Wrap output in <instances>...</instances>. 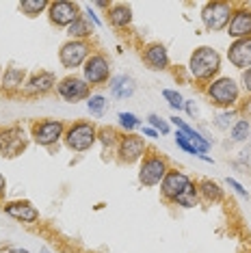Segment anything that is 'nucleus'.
Returning <instances> with one entry per match:
<instances>
[{
  "label": "nucleus",
  "mask_w": 251,
  "mask_h": 253,
  "mask_svg": "<svg viewBox=\"0 0 251 253\" xmlns=\"http://www.w3.org/2000/svg\"><path fill=\"white\" fill-rule=\"evenodd\" d=\"M188 70H191L195 80L212 83L214 76L221 70V54L214 48H210V45H199V48H195V52L191 54Z\"/></svg>",
  "instance_id": "nucleus-1"
},
{
  "label": "nucleus",
  "mask_w": 251,
  "mask_h": 253,
  "mask_svg": "<svg viewBox=\"0 0 251 253\" xmlns=\"http://www.w3.org/2000/svg\"><path fill=\"white\" fill-rule=\"evenodd\" d=\"M206 95L214 106L230 111V108L238 102V97H241V89H238V84L234 78L221 76V78H214L212 83H208Z\"/></svg>",
  "instance_id": "nucleus-2"
},
{
  "label": "nucleus",
  "mask_w": 251,
  "mask_h": 253,
  "mask_svg": "<svg viewBox=\"0 0 251 253\" xmlns=\"http://www.w3.org/2000/svg\"><path fill=\"white\" fill-rule=\"evenodd\" d=\"M63 139L72 152H89L98 141V128L91 122H76L65 130Z\"/></svg>",
  "instance_id": "nucleus-3"
},
{
  "label": "nucleus",
  "mask_w": 251,
  "mask_h": 253,
  "mask_svg": "<svg viewBox=\"0 0 251 253\" xmlns=\"http://www.w3.org/2000/svg\"><path fill=\"white\" fill-rule=\"evenodd\" d=\"M232 13H234V4L214 0V2H206L202 7V22L206 26V31L216 33V31L227 28V24L232 20Z\"/></svg>",
  "instance_id": "nucleus-4"
},
{
  "label": "nucleus",
  "mask_w": 251,
  "mask_h": 253,
  "mask_svg": "<svg viewBox=\"0 0 251 253\" xmlns=\"http://www.w3.org/2000/svg\"><path fill=\"white\" fill-rule=\"evenodd\" d=\"M193 186H195V182H193L186 173H182L178 169H169L167 175H165V180L161 182V193L167 201L175 204V201H178L184 193L191 191Z\"/></svg>",
  "instance_id": "nucleus-5"
},
{
  "label": "nucleus",
  "mask_w": 251,
  "mask_h": 253,
  "mask_svg": "<svg viewBox=\"0 0 251 253\" xmlns=\"http://www.w3.org/2000/svg\"><path fill=\"white\" fill-rule=\"evenodd\" d=\"M89 56H91V45L89 42H81V39H70L59 50V61L65 70H76V67L84 65V61Z\"/></svg>",
  "instance_id": "nucleus-6"
},
{
  "label": "nucleus",
  "mask_w": 251,
  "mask_h": 253,
  "mask_svg": "<svg viewBox=\"0 0 251 253\" xmlns=\"http://www.w3.org/2000/svg\"><path fill=\"white\" fill-rule=\"evenodd\" d=\"M167 171H169V165L163 156H156V154L145 156L143 163H141V169H139V182L147 188L158 186V184L165 180Z\"/></svg>",
  "instance_id": "nucleus-7"
},
{
  "label": "nucleus",
  "mask_w": 251,
  "mask_h": 253,
  "mask_svg": "<svg viewBox=\"0 0 251 253\" xmlns=\"http://www.w3.org/2000/svg\"><path fill=\"white\" fill-rule=\"evenodd\" d=\"M28 139L26 132L20 126H9V128L0 130V154L4 158H15L26 149Z\"/></svg>",
  "instance_id": "nucleus-8"
},
{
  "label": "nucleus",
  "mask_w": 251,
  "mask_h": 253,
  "mask_svg": "<svg viewBox=\"0 0 251 253\" xmlns=\"http://www.w3.org/2000/svg\"><path fill=\"white\" fill-rule=\"evenodd\" d=\"M65 124L59 119H43L33 126V141L42 147H50L65 136Z\"/></svg>",
  "instance_id": "nucleus-9"
},
{
  "label": "nucleus",
  "mask_w": 251,
  "mask_h": 253,
  "mask_svg": "<svg viewBox=\"0 0 251 253\" xmlns=\"http://www.w3.org/2000/svg\"><path fill=\"white\" fill-rule=\"evenodd\" d=\"M56 93H59L65 102H76L81 100H89L91 97V84L87 83L84 78H78V76H67L56 83Z\"/></svg>",
  "instance_id": "nucleus-10"
},
{
  "label": "nucleus",
  "mask_w": 251,
  "mask_h": 253,
  "mask_svg": "<svg viewBox=\"0 0 251 253\" xmlns=\"http://www.w3.org/2000/svg\"><path fill=\"white\" fill-rule=\"evenodd\" d=\"M145 139L143 136H139V134H126L119 139V145H117V158H119V163H124V165H132V163H139L141 158L145 156Z\"/></svg>",
  "instance_id": "nucleus-11"
},
{
  "label": "nucleus",
  "mask_w": 251,
  "mask_h": 253,
  "mask_svg": "<svg viewBox=\"0 0 251 253\" xmlns=\"http://www.w3.org/2000/svg\"><path fill=\"white\" fill-rule=\"evenodd\" d=\"M83 78L93 87V84H104L111 78V65H108V59L104 54L95 52L91 54L83 65Z\"/></svg>",
  "instance_id": "nucleus-12"
},
{
  "label": "nucleus",
  "mask_w": 251,
  "mask_h": 253,
  "mask_svg": "<svg viewBox=\"0 0 251 253\" xmlns=\"http://www.w3.org/2000/svg\"><path fill=\"white\" fill-rule=\"evenodd\" d=\"M48 15L52 24L67 28L81 18V7L76 2H70V0H54L48 7Z\"/></svg>",
  "instance_id": "nucleus-13"
},
{
  "label": "nucleus",
  "mask_w": 251,
  "mask_h": 253,
  "mask_svg": "<svg viewBox=\"0 0 251 253\" xmlns=\"http://www.w3.org/2000/svg\"><path fill=\"white\" fill-rule=\"evenodd\" d=\"M225 31L230 37H234V42H236V39H249L251 37V9H247V7L234 9L232 20Z\"/></svg>",
  "instance_id": "nucleus-14"
},
{
  "label": "nucleus",
  "mask_w": 251,
  "mask_h": 253,
  "mask_svg": "<svg viewBox=\"0 0 251 253\" xmlns=\"http://www.w3.org/2000/svg\"><path fill=\"white\" fill-rule=\"evenodd\" d=\"M227 59L238 70H249L251 67V37L249 39H236L227 48Z\"/></svg>",
  "instance_id": "nucleus-15"
},
{
  "label": "nucleus",
  "mask_w": 251,
  "mask_h": 253,
  "mask_svg": "<svg viewBox=\"0 0 251 253\" xmlns=\"http://www.w3.org/2000/svg\"><path fill=\"white\" fill-rule=\"evenodd\" d=\"M2 210L7 212L11 218L22 223H37L39 221V210L31 201H9V204L2 206Z\"/></svg>",
  "instance_id": "nucleus-16"
},
{
  "label": "nucleus",
  "mask_w": 251,
  "mask_h": 253,
  "mask_svg": "<svg viewBox=\"0 0 251 253\" xmlns=\"http://www.w3.org/2000/svg\"><path fill=\"white\" fill-rule=\"evenodd\" d=\"M143 63L154 72H163L169 67V52L163 43H150L143 50Z\"/></svg>",
  "instance_id": "nucleus-17"
},
{
  "label": "nucleus",
  "mask_w": 251,
  "mask_h": 253,
  "mask_svg": "<svg viewBox=\"0 0 251 253\" xmlns=\"http://www.w3.org/2000/svg\"><path fill=\"white\" fill-rule=\"evenodd\" d=\"M54 87H56V76L52 72H39L24 84V93L26 95H45Z\"/></svg>",
  "instance_id": "nucleus-18"
},
{
  "label": "nucleus",
  "mask_w": 251,
  "mask_h": 253,
  "mask_svg": "<svg viewBox=\"0 0 251 253\" xmlns=\"http://www.w3.org/2000/svg\"><path fill=\"white\" fill-rule=\"evenodd\" d=\"M108 22L115 28H126L132 22V7L126 2H111L108 7Z\"/></svg>",
  "instance_id": "nucleus-19"
},
{
  "label": "nucleus",
  "mask_w": 251,
  "mask_h": 253,
  "mask_svg": "<svg viewBox=\"0 0 251 253\" xmlns=\"http://www.w3.org/2000/svg\"><path fill=\"white\" fill-rule=\"evenodd\" d=\"M24 80H26V72L22 67H7L4 76L0 78V87L4 91H9V93H13V91L24 89V84H26Z\"/></svg>",
  "instance_id": "nucleus-20"
},
{
  "label": "nucleus",
  "mask_w": 251,
  "mask_h": 253,
  "mask_svg": "<svg viewBox=\"0 0 251 253\" xmlns=\"http://www.w3.org/2000/svg\"><path fill=\"white\" fill-rule=\"evenodd\" d=\"M132 93H134V80L130 76H115V78H111V95L113 97L124 100V97H130Z\"/></svg>",
  "instance_id": "nucleus-21"
},
{
  "label": "nucleus",
  "mask_w": 251,
  "mask_h": 253,
  "mask_svg": "<svg viewBox=\"0 0 251 253\" xmlns=\"http://www.w3.org/2000/svg\"><path fill=\"white\" fill-rule=\"evenodd\" d=\"M197 193H199V197L210 201V204H216V201L223 199V188H221L216 182H212V180H202L199 182L197 184Z\"/></svg>",
  "instance_id": "nucleus-22"
},
{
  "label": "nucleus",
  "mask_w": 251,
  "mask_h": 253,
  "mask_svg": "<svg viewBox=\"0 0 251 253\" xmlns=\"http://www.w3.org/2000/svg\"><path fill=\"white\" fill-rule=\"evenodd\" d=\"M91 33H93V28H91L89 20H84L83 15L72 26H67V35L72 39H81V42H87V37H91Z\"/></svg>",
  "instance_id": "nucleus-23"
},
{
  "label": "nucleus",
  "mask_w": 251,
  "mask_h": 253,
  "mask_svg": "<svg viewBox=\"0 0 251 253\" xmlns=\"http://www.w3.org/2000/svg\"><path fill=\"white\" fill-rule=\"evenodd\" d=\"M48 7H50L48 0H22V2H20V9L24 11L28 18H35V15H39L42 11H45Z\"/></svg>",
  "instance_id": "nucleus-24"
},
{
  "label": "nucleus",
  "mask_w": 251,
  "mask_h": 253,
  "mask_svg": "<svg viewBox=\"0 0 251 253\" xmlns=\"http://www.w3.org/2000/svg\"><path fill=\"white\" fill-rule=\"evenodd\" d=\"M249 130H251V124L247 122V119H238V122L230 128V136H232V141H236V143L245 141V139L249 136Z\"/></svg>",
  "instance_id": "nucleus-25"
},
{
  "label": "nucleus",
  "mask_w": 251,
  "mask_h": 253,
  "mask_svg": "<svg viewBox=\"0 0 251 253\" xmlns=\"http://www.w3.org/2000/svg\"><path fill=\"white\" fill-rule=\"evenodd\" d=\"M119 139H122V136L117 134L115 128H102V130H98V141H102L106 147H115L117 149Z\"/></svg>",
  "instance_id": "nucleus-26"
},
{
  "label": "nucleus",
  "mask_w": 251,
  "mask_h": 253,
  "mask_svg": "<svg viewBox=\"0 0 251 253\" xmlns=\"http://www.w3.org/2000/svg\"><path fill=\"white\" fill-rule=\"evenodd\" d=\"M87 108H89L91 115H95V117H102V115H104V108H106V97L100 95V93L91 95L89 100H87Z\"/></svg>",
  "instance_id": "nucleus-27"
},
{
  "label": "nucleus",
  "mask_w": 251,
  "mask_h": 253,
  "mask_svg": "<svg viewBox=\"0 0 251 253\" xmlns=\"http://www.w3.org/2000/svg\"><path fill=\"white\" fill-rule=\"evenodd\" d=\"M163 97L167 100V104L173 108V111H182V108H184V97L175 89H163Z\"/></svg>",
  "instance_id": "nucleus-28"
},
{
  "label": "nucleus",
  "mask_w": 251,
  "mask_h": 253,
  "mask_svg": "<svg viewBox=\"0 0 251 253\" xmlns=\"http://www.w3.org/2000/svg\"><path fill=\"white\" fill-rule=\"evenodd\" d=\"M117 119H119L122 128L128 132V134H130V132H132L134 128H139V126H141V119L136 117V115H132V113H119V115H117Z\"/></svg>",
  "instance_id": "nucleus-29"
},
{
  "label": "nucleus",
  "mask_w": 251,
  "mask_h": 253,
  "mask_svg": "<svg viewBox=\"0 0 251 253\" xmlns=\"http://www.w3.org/2000/svg\"><path fill=\"white\" fill-rule=\"evenodd\" d=\"M197 201H199V193H197V184H195V186H193L188 193L182 195V197H180L178 201H175V204L182 206V208H195Z\"/></svg>",
  "instance_id": "nucleus-30"
},
{
  "label": "nucleus",
  "mask_w": 251,
  "mask_h": 253,
  "mask_svg": "<svg viewBox=\"0 0 251 253\" xmlns=\"http://www.w3.org/2000/svg\"><path fill=\"white\" fill-rule=\"evenodd\" d=\"M234 117H236V111H223L219 115V117L214 119V124H216V128H221V130H230L234 124Z\"/></svg>",
  "instance_id": "nucleus-31"
},
{
  "label": "nucleus",
  "mask_w": 251,
  "mask_h": 253,
  "mask_svg": "<svg viewBox=\"0 0 251 253\" xmlns=\"http://www.w3.org/2000/svg\"><path fill=\"white\" fill-rule=\"evenodd\" d=\"M147 122H150V128H154L156 132L161 130L163 134H169V130H171V128H169V124L165 122L163 117H158V115H154V113H152L150 117H147Z\"/></svg>",
  "instance_id": "nucleus-32"
},
{
  "label": "nucleus",
  "mask_w": 251,
  "mask_h": 253,
  "mask_svg": "<svg viewBox=\"0 0 251 253\" xmlns=\"http://www.w3.org/2000/svg\"><path fill=\"white\" fill-rule=\"evenodd\" d=\"M175 143H178V147L180 149H184L186 154H193V156H197V152H195V147L191 145V141H188V136L184 134V132H175Z\"/></svg>",
  "instance_id": "nucleus-33"
},
{
  "label": "nucleus",
  "mask_w": 251,
  "mask_h": 253,
  "mask_svg": "<svg viewBox=\"0 0 251 253\" xmlns=\"http://www.w3.org/2000/svg\"><path fill=\"white\" fill-rule=\"evenodd\" d=\"M227 184H230V188H234V193H238V195H241L243 199H249V193H247V188H245L241 182H236V180H234V177H227Z\"/></svg>",
  "instance_id": "nucleus-34"
},
{
  "label": "nucleus",
  "mask_w": 251,
  "mask_h": 253,
  "mask_svg": "<svg viewBox=\"0 0 251 253\" xmlns=\"http://www.w3.org/2000/svg\"><path fill=\"white\" fill-rule=\"evenodd\" d=\"M238 113L243 115V119H247V122H251V97H249V100H245V102H243L241 108H238Z\"/></svg>",
  "instance_id": "nucleus-35"
},
{
  "label": "nucleus",
  "mask_w": 251,
  "mask_h": 253,
  "mask_svg": "<svg viewBox=\"0 0 251 253\" xmlns=\"http://www.w3.org/2000/svg\"><path fill=\"white\" fill-rule=\"evenodd\" d=\"M241 83H243V89L247 91V93H251V67H249V70H245V72H243Z\"/></svg>",
  "instance_id": "nucleus-36"
},
{
  "label": "nucleus",
  "mask_w": 251,
  "mask_h": 253,
  "mask_svg": "<svg viewBox=\"0 0 251 253\" xmlns=\"http://www.w3.org/2000/svg\"><path fill=\"white\" fill-rule=\"evenodd\" d=\"M84 9H87V20H89V22H93V26H102L100 18L93 13V11H91V7H84Z\"/></svg>",
  "instance_id": "nucleus-37"
},
{
  "label": "nucleus",
  "mask_w": 251,
  "mask_h": 253,
  "mask_svg": "<svg viewBox=\"0 0 251 253\" xmlns=\"http://www.w3.org/2000/svg\"><path fill=\"white\" fill-rule=\"evenodd\" d=\"M4 193H7V182H4V175L0 173V199L4 197Z\"/></svg>",
  "instance_id": "nucleus-38"
},
{
  "label": "nucleus",
  "mask_w": 251,
  "mask_h": 253,
  "mask_svg": "<svg viewBox=\"0 0 251 253\" xmlns=\"http://www.w3.org/2000/svg\"><path fill=\"white\" fill-rule=\"evenodd\" d=\"M184 106H186V111H188V115H191V117H195V113H197V108H195V104H193V102H184Z\"/></svg>",
  "instance_id": "nucleus-39"
},
{
  "label": "nucleus",
  "mask_w": 251,
  "mask_h": 253,
  "mask_svg": "<svg viewBox=\"0 0 251 253\" xmlns=\"http://www.w3.org/2000/svg\"><path fill=\"white\" fill-rule=\"evenodd\" d=\"M143 134L150 136V139H158V132L154 130V128H143Z\"/></svg>",
  "instance_id": "nucleus-40"
},
{
  "label": "nucleus",
  "mask_w": 251,
  "mask_h": 253,
  "mask_svg": "<svg viewBox=\"0 0 251 253\" xmlns=\"http://www.w3.org/2000/svg\"><path fill=\"white\" fill-rule=\"evenodd\" d=\"M9 253H31V251H26V249H11Z\"/></svg>",
  "instance_id": "nucleus-41"
},
{
  "label": "nucleus",
  "mask_w": 251,
  "mask_h": 253,
  "mask_svg": "<svg viewBox=\"0 0 251 253\" xmlns=\"http://www.w3.org/2000/svg\"><path fill=\"white\" fill-rule=\"evenodd\" d=\"M42 253H50V251H48V249H45V247H43V249H42Z\"/></svg>",
  "instance_id": "nucleus-42"
}]
</instances>
